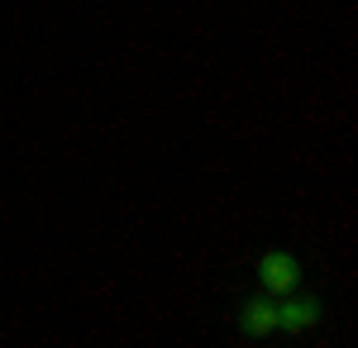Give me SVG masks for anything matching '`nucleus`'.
Masks as SVG:
<instances>
[{"label": "nucleus", "instance_id": "nucleus-1", "mask_svg": "<svg viewBox=\"0 0 358 348\" xmlns=\"http://www.w3.org/2000/svg\"><path fill=\"white\" fill-rule=\"evenodd\" d=\"M258 287L268 296H292L301 287V263H296L287 248H268L263 263H258Z\"/></svg>", "mask_w": 358, "mask_h": 348}, {"label": "nucleus", "instance_id": "nucleus-2", "mask_svg": "<svg viewBox=\"0 0 358 348\" xmlns=\"http://www.w3.org/2000/svg\"><path fill=\"white\" fill-rule=\"evenodd\" d=\"M315 324H320V300H310V296H301V291L282 296V305H277V329L306 334V329H315Z\"/></svg>", "mask_w": 358, "mask_h": 348}, {"label": "nucleus", "instance_id": "nucleus-3", "mask_svg": "<svg viewBox=\"0 0 358 348\" xmlns=\"http://www.w3.org/2000/svg\"><path fill=\"white\" fill-rule=\"evenodd\" d=\"M239 334H248V339H268V334H277V305H273L268 291L239 305Z\"/></svg>", "mask_w": 358, "mask_h": 348}]
</instances>
